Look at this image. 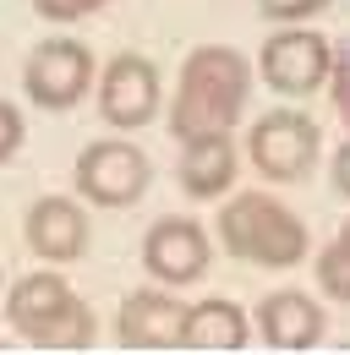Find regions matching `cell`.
<instances>
[{"label":"cell","instance_id":"cell-1","mask_svg":"<svg viewBox=\"0 0 350 355\" xmlns=\"http://www.w3.org/2000/svg\"><path fill=\"white\" fill-rule=\"evenodd\" d=\"M252 93V66L224 44H203L186 55L181 66V88H175V110H170V132L186 137H208V132H230L247 110Z\"/></svg>","mask_w":350,"mask_h":355},{"label":"cell","instance_id":"cell-2","mask_svg":"<svg viewBox=\"0 0 350 355\" xmlns=\"http://www.w3.org/2000/svg\"><path fill=\"white\" fill-rule=\"evenodd\" d=\"M219 246L235 263L258 268H296L306 257V224L262 191H241L219 208Z\"/></svg>","mask_w":350,"mask_h":355},{"label":"cell","instance_id":"cell-3","mask_svg":"<svg viewBox=\"0 0 350 355\" xmlns=\"http://www.w3.org/2000/svg\"><path fill=\"white\" fill-rule=\"evenodd\" d=\"M6 322L39 345V350H88L93 345V311L60 273H28L6 295Z\"/></svg>","mask_w":350,"mask_h":355},{"label":"cell","instance_id":"cell-4","mask_svg":"<svg viewBox=\"0 0 350 355\" xmlns=\"http://www.w3.org/2000/svg\"><path fill=\"white\" fill-rule=\"evenodd\" d=\"M148 153L142 148H131V142H115V137H104V142H88L83 153H77V191H83L88 202H99V208H126L137 202L142 191H148Z\"/></svg>","mask_w":350,"mask_h":355},{"label":"cell","instance_id":"cell-5","mask_svg":"<svg viewBox=\"0 0 350 355\" xmlns=\"http://www.w3.org/2000/svg\"><path fill=\"white\" fill-rule=\"evenodd\" d=\"M317 148H323V132L301 110H274L247 137V153H252V164L268 180H301L317 164Z\"/></svg>","mask_w":350,"mask_h":355},{"label":"cell","instance_id":"cell-6","mask_svg":"<svg viewBox=\"0 0 350 355\" xmlns=\"http://www.w3.org/2000/svg\"><path fill=\"white\" fill-rule=\"evenodd\" d=\"M328 66H334V49L323 33H306V28H279L268 44H262V83L285 98H301L317 93L328 83Z\"/></svg>","mask_w":350,"mask_h":355},{"label":"cell","instance_id":"cell-7","mask_svg":"<svg viewBox=\"0 0 350 355\" xmlns=\"http://www.w3.org/2000/svg\"><path fill=\"white\" fill-rule=\"evenodd\" d=\"M22 88L39 110H72L88 88H93V55L77 39H44L28 55V71H22Z\"/></svg>","mask_w":350,"mask_h":355},{"label":"cell","instance_id":"cell-8","mask_svg":"<svg viewBox=\"0 0 350 355\" xmlns=\"http://www.w3.org/2000/svg\"><path fill=\"white\" fill-rule=\"evenodd\" d=\"M99 110L121 132L148 126L159 115V66L148 55H115L99 77Z\"/></svg>","mask_w":350,"mask_h":355},{"label":"cell","instance_id":"cell-9","mask_svg":"<svg viewBox=\"0 0 350 355\" xmlns=\"http://www.w3.org/2000/svg\"><path fill=\"white\" fill-rule=\"evenodd\" d=\"M142 268L159 279V284H197L208 273V235L203 224L192 219H159L142 241Z\"/></svg>","mask_w":350,"mask_h":355},{"label":"cell","instance_id":"cell-10","mask_svg":"<svg viewBox=\"0 0 350 355\" xmlns=\"http://www.w3.org/2000/svg\"><path fill=\"white\" fill-rule=\"evenodd\" d=\"M181 317H186V306L175 295L131 290L121 301V317H115V339L126 350H165V345H181Z\"/></svg>","mask_w":350,"mask_h":355},{"label":"cell","instance_id":"cell-11","mask_svg":"<svg viewBox=\"0 0 350 355\" xmlns=\"http://www.w3.org/2000/svg\"><path fill=\"white\" fill-rule=\"evenodd\" d=\"M28 246L44 263H77L88 252V214L72 197H39L28 208Z\"/></svg>","mask_w":350,"mask_h":355},{"label":"cell","instance_id":"cell-12","mask_svg":"<svg viewBox=\"0 0 350 355\" xmlns=\"http://www.w3.org/2000/svg\"><path fill=\"white\" fill-rule=\"evenodd\" d=\"M258 328L274 350H312L328 328L323 306L306 295V290H274L268 301L258 306Z\"/></svg>","mask_w":350,"mask_h":355},{"label":"cell","instance_id":"cell-13","mask_svg":"<svg viewBox=\"0 0 350 355\" xmlns=\"http://www.w3.org/2000/svg\"><path fill=\"white\" fill-rule=\"evenodd\" d=\"M230 180H235V142H230V132L186 137V153H181V186H186V197L214 202L219 191H230Z\"/></svg>","mask_w":350,"mask_h":355},{"label":"cell","instance_id":"cell-14","mask_svg":"<svg viewBox=\"0 0 350 355\" xmlns=\"http://www.w3.org/2000/svg\"><path fill=\"white\" fill-rule=\"evenodd\" d=\"M181 345L186 350H241L247 345V317L235 301H197L181 317Z\"/></svg>","mask_w":350,"mask_h":355},{"label":"cell","instance_id":"cell-15","mask_svg":"<svg viewBox=\"0 0 350 355\" xmlns=\"http://www.w3.org/2000/svg\"><path fill=\"white\" fill-rule=\"evenodd\" d=\"M317 284H323V295H334V301H350V246H328L323 257H317Z\"/></svg>","mask_w":350,"mask_h":355},{"label":"cell","instance_id":"cell-16","mask_svg":"<svg viewBox=\"0 0 350 355\" xmlns=\"http://www.w3.org/2000/svg\"><path fill=\"white\" fill-rule=\"evenodd\" d=\"M323 6H328V0H258L262 17H274V22H285V28H290V22H306V17H317Z\"/></svg>","mask_w":350,"mask_h":355},{"label":"cell","instance_id":"cell-17","mask_svg":"<svg viewBox=\"0 0 350 355\" xmlns=\"http://www.w3.org/2000/svg\"><path fill=\"white\" fill-rule=\"evenodd\" d=\"M104 0H33V11H39L44 22H77L88 11H99Z\"/></svg>","mask_w":350,"mask_h":355},{"label":"cell","instance_id":"cell-18","mask_svg":"<svg viewBox=\"0 0 350 355\" xmlns=\"http://www.w3.org/2000/svg\"><path fill=\"white\" fill-rule=\"evenodd\" d=\"M328 83H334V88H328V93H334V110H340V121L350 126V49L328 66Z\"/></svg>","mask_w":350,"mask_h":355},{"label":"cell","instance_id":"cell-19","mask_svg":"<svg viewBox=\"0 0 350 355\" xmlns=\"http://www.w3.org/2000/svg\"><path fill=\"white\" fill-rule=\"evenodd\" d=\"M17 148H22V115H17V104L0 98V164H6Z\"/></svg>","mask_w":350,"mask_h":355},{"label":"cell","instance_id":"cell-20","mask_svg":"<svg viewBox=\"0 0 350 355\" xmlns=\"http://www.w3.org/2000/svg\"><path fill=\"white\" fill-rule=\"evenodd\" d=\"M334 186H340V191L350 197V142L340 148V153H334Z\"/></svg>","mask_w":350,"mask_h":355},{"label":"cell","instance_id":"cell-21","mask_svg":"<svg viewBox=\"0 0 350 355\" xmlns=\"http://www.w3.org/2000/svg\"><path fill=\"white\" fill-rule=\"evenodd\" d=\"M340 246H350V219H345V230H340Z\"/></svg>","mask_w":350,"mask_h":355}]
</instances>
